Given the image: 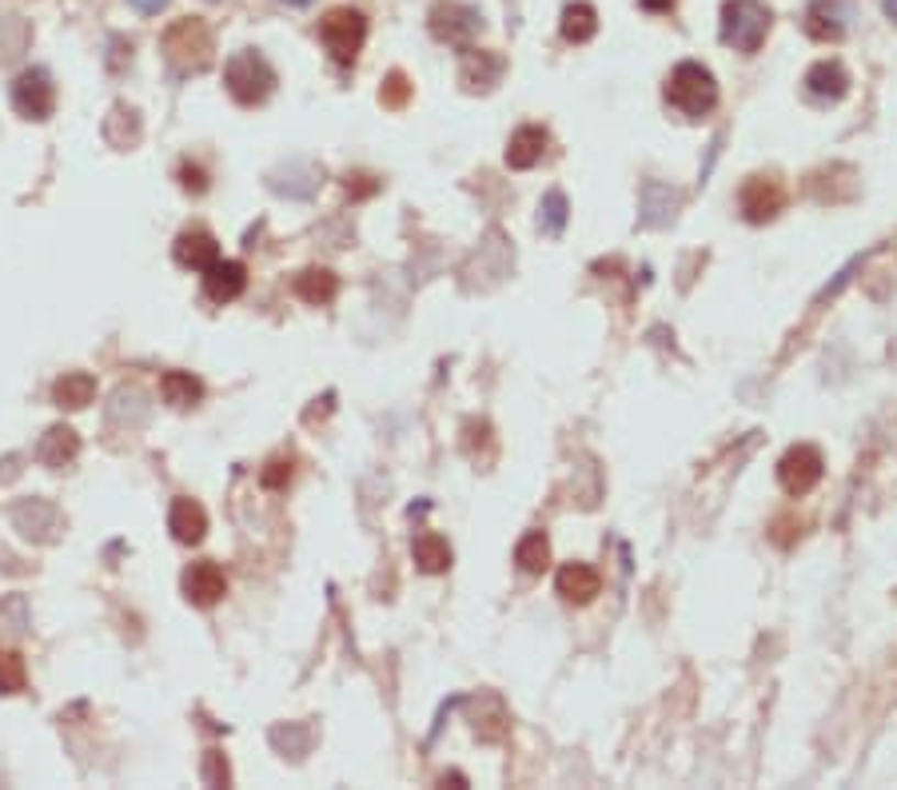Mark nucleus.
Listing matches in <instances>:
<instances>
[{
  "label": "nucleus",
  "mask_w": 897,
  "mask_h": 790,
  "mask_svg": "<svg viewBox=\"0 0 897 790\" xmlns=\"http://www.w3.org/2000/svg\"><path fill=\"white\" fill-rule=\"evenodd\" d=\"M666 105L674 112H683L686 120H702L718 108V80L715 73L698 61H683L674 65L671 80H666Z\"/></svg>",
  "instance_id": "f257e3e1"
},
{
  "label": "nucleus",
  "mask_w": 897,
  "mask_h": 790,
  "mask_svg": "<svg viewBox=\"0 0 897 790\" xmlns=\"http://www.w3.org/2000/svg\"><path fill=\"white\" fill-rule=\"evenodd\" d=\"M224 85H228V92H232L235 105L256 108L276 92V68L267 65L256 48H240L235 56H228Z\"/></svg>",
  "instance_id": "f03ea898"
},
{
  "label": "nucleus",
  "mask_w": 897,
  "mask_h": 790,
  "mask_svg": "<svg viewBox=\"0 0 897 790\" xmlns=\"http://www.w3.org/2000/svg\"><path fill=\"white\" fill-rule=\"evenodd\" d=\"M769 21H774V17H769V9L762 0H727V4H722V29H718V36H722L727 48L750 56L766 44Z\"/></svg>",
  "instance_id": "7ed1b4c3"
},
{
  "label": "nucleus",
  "mask_w": 897,
  "mask_h": 790,
  "mask_svg": "<svg viewBox=\"0 0 897 790\" xmlns=\"http://www.w3.org/2000/svg\"><path fill=\"white\" fill-rule=\"evenodd\" d=\"M164 56H168L171 73H203L208 61H212V33L200 21L171 24L168 36H164Z\"/></svg>",
  "instance_id": "20e7f679"
},
{
  "label": "nucleus",
  "mask_w": 897,
  "mask_h": 790,
  "mask_svg": "<svg viewBox=\"0 0 897 790\" xmlns=\"http://www.w3.org/2000/svg\"><path fill=\"white\" fill-rule=\"evenodd\" d=\"M320 41L335 65H355V56L367 41V17L355 9H332L320 21Z\"/></svg>",
  "instance_id": "39448f33"
},
{
  "label": "nucleus",
  "mask_w": 897,
  "mask_h": 790,
  "mask_svg": "<svg viewBox=\"0 0 897 790\" xmlns=\"http://www.w3.org/2000/svg\"><path fill=\"white\" fill-rule=\"evenodd\" d=\"M483 29V12L475 4H463V0H439L431 9V36L435 41H447L455 48H470V41L479 36Z\"/></svg>",
  "instance_id": "423d86ee"
},
{
  "label": "nucleus",
  "mask_w": 897,
  "mask_h": 790,
  "mask_svg": "<svg viewBox=\"0 0 897 790\" xmlns=\"http://www.w3.org/2000/svg\"><path fill=\"white\" fill-rule=\"evenodd\" d=\"M822 471H826L822 451L813 448V443H794V448L778 460V483H782V492H790V495H810L813 487L822 483Z\"/></svg>",
  "instance_id": "0eeeda50"
},
{
  "label": "nucleus",
  "mask_w": 897,
  "mask_h": 790,
  "mask_svg": "<svg viewBox=\"0 0 897 790\" xmlns=\"http://www.w3.org/2000/svg\"><path fill=\"white\" fill-rule=\"evenodd\" d=\"M12 108L21 112L24 120H48L56 108V85L48 68H24L16 80H12Z\"/></svg>",
  "instance_id": "6e6552de"
},
{
  "label": "nucleus",
  "mask_w": 897,
  "mask_h": 790,
  "mask_svg": "<svg viewBox=\"0 0 897 790\" xmlns=\"http://www.w3.org/2000/svg\"><path fill=\"white\" fill-rule=\"evenodd\" d=\"M683 208V193L666 180H646L639 196V228H671Z\"/></svg>",
  "instance_id": "1a4fd4ad"
},
{
  "label": "nucleus",
  "mask_w": 897,
  "mask_h": 790,
  "mask_svg": "<svg viewBox=\"0 0 897 790\" xmlns=\"http://www.w3.org/2000/svg\"><path fill=\"white\" fill-rule=\"evenodd\" d=\"M738 204H742V216H746L750 224H766V220H774V216L782 212L786 193H782V184L774 180V176H750V180L742 184Z\"/></svg>",
  "instance_id": "9d476101"
},
{
  "label": "nucleus",
  "mask_w": 897,
  "mask_h": 790,
  "mask_svg": "<svg viewBox=\"0 0 897 790\" xmlns=\"http://www.w3.org/2000/svg\"><path fill=\"white\" fill-rule=\"evenodd\" d=\"M180 588H184V599H188V603H196V607H212V603H220V599L228 595V575L220 563L200 559V563H192L188 571H184Z\"/></svg>",
  "instance_id": "9b49d317"
},
{
  "label": "nucleus",
  "mask_w": 897,
  "mask_h": 790,
  "mask_svg": "<svg viewBox=\"0 0 897 790\" xmlns=\"http://www.w3.org/2000/svg\"><path fill=\"white\" fill-rule=\"evenodd\" d=\"M12 524L24 539H36V544H48L56 539V527H60V512H56L48 500H21L12 507Z\"/></svg>",
  "instance_id": "f8f14e48"
},
{
  "label": "nucleus",
  "mask_w": 897,
  "mask_h": 790,
  "mask_svg": "<svg viewBox=\"0 0 897 790\" xmlns=\"http://www.w3.org/2000/svg\"><path fill=\"white\" fill-rule=\"evenodd\" d=\"M247 288V272L240 260H215L208 272H203V292H208V299L212 304H232V299H240Z\"/></svg>",
  "instance_id": "ddd939ff"
},
{
  "label": "nucleus",
  "mask_w": 897,
  "mask_h": 790,
  "mask_svg": "<svg viewBox=\"0 0 897 790\" xmlns=\"http://www.w3.org/2000/svg\"><path fill=\"white\" fill-rule=\"evenodd\" d=\"M171 256H176V264H180V267H192V272H208V267L220 260V244H215L212 232L192 228V232L176 235V248H171Z\"/></svg>",
  "instance_id": "4468645a"
},
{
  "label": "nucleus",
  "mask_w": 897,
  "mask_h": 790,
  "mask_svg": "<svg viewBox=\"0 0 897 790\" xmlns=\"http://www.w3.org/2000/svg\"><path fill=\"white\" fill-rule=\"evenodd\" d=\"M845 21H850V12L842 0H810V9H806V33L822 44L842 41Z\"/></svg>",
  "instance_id": "2eb2a0df"
},
{
  "label": "nucleus",
  "mask_w": 897,
  "mask_h": 790,
  "mask_svg": "<svg viewBox=\"0 0 897 790\" xmlns=\"http://www.w3.org/2000/svg\"><path fill=\"white\" fill-rule=\"evenodd\" d=\"M806 92H810L813 100H826V105H833V100H842L845 92H850V73H845L842 61H818V65H810V73H806Z\"/></svg>",
  "instance_id": "dca6fc26"
},
{
  "label": "nucleus",
  "mask_w": 897,
  "mask_h": 790,
  "mask_svg": "<svg viewBox=\"0 0 897 790\" xmlns=\"http://www.w3.org/2000/svg\"><path fill=\"white\" fill-rule=\"evenodd\" d=\"M555 588L566 603H590L602 591V575L587 563H563L555 575Z\"/></svg>",
  "instance_id": "f3484780"
},
{
  "label": "nucleus",
  "mask_w": 897,
  "mask_h": 790,
  "mask_svg": "<svg viewBox=\"0 0 897 790\" xmlns=\"http://www.w3.org/2000/svg\"><path fill=\"white\" fill-rule=\"evenodd\" d=\"M168 531L176 544H200L203 531H208V512H203L196 500H171L168 507Z\"/></svg>",
  "instance_id": "a211bd4d"
},
{
  "label": "nucleus",
  "mask_w": 897,
  "mask_h": 790,
  "mask_svg": "<svg viewBox=\"0 0 897 790\" xmlns=\"http://www.w3.org/2000/svg\"><path fill=\"white\" fill-rule=\"evenodd\" d=\"M546 144H551V136H546V129H539V124L519 129L511 136V144H507V168H514V172L534 168V164L543 161Z\"/></svg>",
  "instance_id": "6ab92c4d"
},
{
  "label": "nucleus",
  "mask_w": 897,
  "mask_h": 790,
  "mask_svg": "<svg viewBox=\"0 0 897 790\" xmlns=\"http://www.w3.org/2000/svg\"><path fill=\"white\" fill-rule=\"evenodd\" d=\"M76 456H80V436H76L73 428H65V424L48 428L41 443H36V460H41L44 468H68Z\"/></svg>",
  "instance_id": "aec40b11"
},
{
  "label": "nucleus",
  "mask_w": 897,
  "mask_h": 790,
  "mask_svg": "<svg viewBox=\"0 0 897 790\" xmlns=\"http://www.w3.org/2000/svg\"><path fill=\"white\" fill-rule=\"evenodd\" d=\"M335 292H340V279H335V272H328V267H308V272L296 276V296L303 299V304L323 308V304L335 299Z\"/></svg>",
  "instance_id": "412c9836"
},
{
  "label": "nucleus",
  "mask_w": 897,
  "mask_h": 790,
  "mask_svg": "<svg viewBox=\"0 0 897 790\" xmlns=\"http://www.w3.org/2000/svg\"><path fill=\"white\" fill-rule=\"evenodd\" d=\"M92 395H97V380H92L88 372H65L53 387L56 407H68V412L88 407V404H92Z\"/></svg>",
  "instance_id": "4be33fe9"
},
{
  "label": "nucleus",
  "mask_w": 897,
  "mask_h": 790,
  "mask_svg": "<svg viewBox=\"0 0 897 790\" xmlns=\"http://www.w3.org/2000/svg\"><path fill=\"white\" fill-rule=\"evenodd\" d=\"M502 56L479 53V48H463V85L467 88H491L502 76Z\"/></svg>",
  "instance_id": "5701e85b"
},
{
  "label": "nucleus",
  "mask_w": 897,
  "mask_h": 790,
  "mask_svg": "<svg viewBox=\"0 0 897 790\" xmlns=\"http://www.w3.org/2000/svg\"><path fill=\"white\" fill-rule=\"evenodd\" d=\"M411 556H416L419 571H428V575H439V571H447L451 567V547L443 535L435 531H419L416 539H411Z\"/></svg>",
  "instance_id": "b1692460"
},
{
  "label": "nucleus",
  "mask_w": 897,
  "mask_h": 790,
  "mask_svg": "<svg viewBox=\"0 0 897 790\" xmlns=\"http://www.w3.org/2000/svg\"><path fill=\"white\" fill-rule=\"evenodd\" d=\"M160 395H164V404L171 407H196L203 399V384L192 372H164Z\"/></svg>",
  "instance_id": "393cba45"
},
{
  "label": "nucleus",
  "mask_w": 897,
  "mask_h": 790,
  "mask_svg": "<svg viewBox=\"0 0 897 790\" xmlns=\"http://www.w3.org/2000/svg\"><path fill=\"white\" fill-rule=\"evenodd\" d=\"M595 33H598L595 4H587V0H575V4H566V9H563V36H566V41H571V44H587Z\"/></svg>",
  "instance_id": "a878e982"
},
{
  "label": "nucleus",
  "mask_w": 897,
  "mask_h": 790,
  "mask_svg": "<svg viewBox=\"0 0 897 790\" xmlns=\"http://www.w3.org/2000/svg\"><path fill=\"white\" fill-rule=\"evenodd\" d=\"M514 563L523 567L527 575H543L546 563H551V544H546L543 531H527L514 547Z\"/></svg>",
  "instance_id": "bb28decb"
},
{
  "label": "nucleus",
  "mask_w": 897,
  "mask_h": 790,
  "mask_svg": "<svg viewBox=\"0 0 897 790\" xmlns=\"http://www.w3.org/2000/svg\"><path fill=\"white\" fill-rule=\"evenodd\" d=\"M311 726L308 723H279V726H272V747L276 750H284V755H291V758H303L311 750Z\"/></svg>",
  "instance_id": "cd10ccee"
},
{
  "label": "nucleus",
  "mask_w": 897,
  "mask_h": 790,
  "mask_svg": "<svg viewBox=\"0 0 897 790\" xmlns=\"http://www.w3.org/2000/svg\"><path fill=\"white\" fill-rule=\"evenodd\" d=\"M566 220H571V204H566V196L558 188H551L539 200V228H543V235H563Z\"/></svg>",
  "instance_id": "c85d7f7f"
},
{
  "label": "nucleus",
  "mask_w": 897,
  "mask_h": 790,
  "mask_svg": "<svg viewBox=\"0 0 897 790\" xmlns=\"http://www.w3.org/2000/svg\"><path fill=\"white\" fill-rule=\"evenodd\" d=\"M29 683V671H24V659L16 651H0V694H16Z\"/></svg>",
  "instance_id": "c756f323"
},
{
  "label": "nucleus",
  "mask_w": 897,
  "mask_h": 790,
  "mask_svg": "<svg viewBox=\"0 0 897 790\" xmlns=\"http://www.w3.org/2000/svg\"><path fill=\"white\" fill-rule=\"evenodd\" d=\"M203 782H208V787H228V782H232V770H228L220 750H208V758H203Z\"/></svg>",
  "instance_id": "7c9ffc66"
},
{
  "label": "nucleus",
  "mask_w": 897,
  "mask_h": 790,
  "mask_svg": "<svg viewBox=\"0 0 897 790\" xmlns=\"http://www.w3.org/2000/svg\"><path fill=\"white\" fill-rule=\"evenodd\" d=\"M407 97H411V85H407V76L403 73L387 76V85H384V92H379V100H384L387 108H403Z\"/></svg>",
  "instance_id": "2f4dec72"
},
{
  "label": "nucleus",
  "mask_w": 897,
  "mask_h": 790,
  "mask_svg": "<svg viewBox=\"0 0 897 790\" xmlns=\"http://www.w3.org/2000/svg\"><path fill=\"white\" fill-rule=\"evenodd\" d=\"M862 264H865V256H854V260H850V264H845L842 272H838V279H833V284H826V288L818 292V304H822V299H830V296H838V292H842L845 284L854 279V272H857V267H862Z\"/></svg>",
  "instance_id": "473e14b6"
},
{
  "label": "nucleus",
  "mask_w": 897,
  "mask_h": 790,
  "mask_svg": "<svg viewBox=\"0 0 897 790\" xmlns=\"http://www.w3.org/2000/svg\"><path fill=\"white\" fill-rule=\"evenodd\" d=\"M180 176H184V188H188V193H203V188H208V180H203L200 168H184Z\"/></svg>",
  "instance_id": "72a5a7b5"
},
{
  "label": "nucleus",
  "mask_w": 897,
  "mask_h": 790,
  "mask_svg": "<svg viewBox=\"0 0 897 790\" xmlns=\"http://www.w3.org/2000/svg\"><path fill=\"white\" fill-rule=\"evenodd\" d=\"M276 471H264V483L267 487H279L284 480H291V468H284V463H272Z\"/></svg>",
  "instance_id": "f704fd0d"
},
{
  "label": "nucleus",
  "mask_w": 897,
  "mask_h": 790,
  "mask_svg": "<svg viewBox=\"0 0 897 790\" xmlns=\"http://www.w3.org/2000/svg\"><path fill=\"white\" fill-rule=\"evenodd\" d=\"M132 9L136 12H144V17H156V12L164 9V4H168V0H129Z\"/></svg>",
  "instance_id": "c9c22d12"
},
{
  "label": "nucleus",
  "mask_w": 897,
  "mask_h": 790,
  "mask_svg": "<svg viewBox=\"0 0 897 790\" xmlns=\"http://www.w3.org/2000/svg\"><path fill=\"white\" fill-rule=\"evenodd\" d=\"M882 12H886L889 21H897V0H882Z\"/></svg>",
  "instance_id": "e433bc0d"
},
{
  "label": "nucleus",
  "mask_w": 897,
  "mask_h": 790,
  "mask_svg": "<svg viewBox=\"0 0 897 790\" xmlns=\"http://www.w3.org/2000/svg\"><path fill=\"white\" fill-rule=\"evenodd\" d=\"M279 4H291V9H303V4H311V0H279Z\"/></svg>",
  "instance_id": "4c0bfd02"
}]
</instances>
